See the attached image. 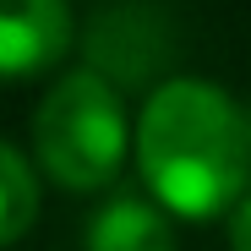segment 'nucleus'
<instances>
[{
  "label": "nucleus",
  "instance_id": "nucleus-1",
  "mask_svg": "<svg viewBox=\"0 0 251 251\" xmlns=\"http://www.w3.org/2000/svg\"><path fill=\"white\" fill-rule=\"evenodd\" d=\"M137 170L170 219H219L251 191L246 109L207 76H170L148 88L137 115Z\"/></svg>",
  "mask_w": 251,
  "mask_h": 251
},
{
  "label": "nucleus",
  "instance_id": "nucleus-2",
  "mask_svg": "<svg viewBox=\"0 0 251 251\" xmlns=\"http://www.w3.org/2000/svg\"><path fill=\"white\" fill-rule=\"evenodd\" d=\"M131 148V120H126L120 88L99 71L76 66L60 71L33 109V158L55 186L66 191H104Z\"/></svg>",
  "mask_w": 251,
  "mask_h": 251
},
{
  "label": "nucleus",
  "instance_id": "nucleus-3",
  "mask_svg": "<svg viewBox=\"0 0 251 251\" xmlns=\"http://www.w3.org/2000/svg\"><path fill=\"white\" fill-rule=\"evenodd\" d=\"M82 55H88V71H99L115 88H148V82L158 88V82H170L175 38H170V22H164L158 6L120 0V6H109L88 22Z\"/></svg>",
  "mask_w": 251,
  "mask_h": 251
},
{
  "label": "nucleus",
  "instance_id": "nucleus-4",
  "mask_svg": "<svg viewBox=\"0 0 251 251\" xmlns=\"http://www.w3.org/2000/svg\"><path fill=\"white\" fill-rule=\"evenodd\" d=\"M71 38L76 27L66 0H0V82H33L55 71Z\"/></svg>",
  "mask_w": 251,
  "mask_h": 251
},
{
  "label": "nucleus",
  "instance_id": "nucleus-5",
  "mask_svg": "<svg viewBox=\"0 0 251 251\" xmlns=\"http://www.w3.org/2000/svg\"><path fill=\"white\" fill-rule=\"evenodd\" d=\"M82 251H175V224L148 191H115L93 207Z\"/></svg>",
  "mask_w": 251,
  "mask_h": 251
},
{
  "label": "nucleus",
  "instance_id": "nucleus-6",
  "mask_svg": "<svg viewBox=\"0 0 251 251\" xmlns=\"http://www.w3.org/2000/svg\"><path fill=\"white\" fill-rule=\"evenodd\" d=\"M33 219H38V175L11 142H0V246H17L33 229Z\"/></svg>",
  "mask_w": 251,
  "mask_h": 251
},
{
  "label": "nucleus",
  "instance_id": "nucleus-7",
  "mask_svg": "<svg viewBox=\"0 0 251 251\" xmlns=\"http://www.w3.org/2000/svg\"><path fill=\"white\" fill-rule=\"evenodd\" d=\"M229 251H251V197L235 207V219H229Z\"/></svg>",
  "mask_w": 251,
  "mask_h": 251
},
{
  "label": "nucleus",
  "instance_id": "nucleus-8",
  "mask_svg": "<svg viewBox=\"0 0 251 251\" xmlns=\"http://www.w3.org/2000/svg\"><path fill=\"white\" fill-rule=\"evenodd\" d=\"M246 126H251V104H246Z\"/></svg>",
  "mask_w": 251,
  "mask_h": 251
}]
</instances>
